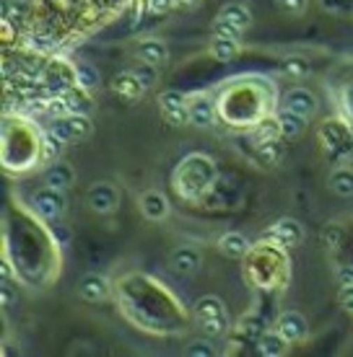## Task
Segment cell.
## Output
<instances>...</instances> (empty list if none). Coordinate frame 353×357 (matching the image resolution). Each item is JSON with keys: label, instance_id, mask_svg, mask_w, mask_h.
Returning <instances> with one entry per match:
<instances>
[{"label": "cell", "instance_id": "cell-7", "mask_svg": "<svg viewBox=\"0 0 353 357\" xmlns=\"http://www.w3.org/2000/svg\"><path fill=\"white\" fill-rule=\"evenodd\" d=\"M275 329L281 331L289 342H301L307 337L309 326H307V319L299 311H283L278 316V321H275Z\"/></svg>", "mask_w": 353, "mask_h": 357}, {"label": "cell", "instance_id": "cell-10", "mask_svg": "<svg viewBox=\"0 0 353 357\" xmlns=\"http://www.w3.org/2000/svg\"><path fill=\"white\" fill-rule=\"evenodd\" d=\"M78 293H81L83 301H89V303H101V301H107L109 293H112V287H109V280L104 275H86L81 280V285H78Z\"/></svg>", "mask_w": 353, "mask_h": 357}, {"label": "cell", "instance_id": "cell-35", "mask_svg": "<svg viewBox=\"0 0 353 357\" xmlns=\"http://www.w3.org/2000/svg\"><path fill=\"white\" fill-rule=\"evenodd\" d=\"M65 3H78V0H65Z\"/></svg>", "mask_w": 353, "mask_h": 357}, {"label": "cell", "instance_id": "cell-2", "mask_svg": "<svg viewBox=\"0 0 353 357\" xmlns=\"http://www.w3.org/2000/svg\"><path fill=\"white\" fill-rule=\"evenodd\" d=\"M52 130L63 137L65 143H81V140L91 137L94 125H91L89 114H65L55 122Z\"/></svg>", "mask_w": 353, "mask_h": 357}, {"label": "cell", "instance_id": "cell-24", "mask_svg": "<svg viewBox=\"0 0 353 357\" xmlns=\"http://www.w3.org/2000/svg\"><path fill=\"white\" fill-rule=\"evenodd\" d=\"M75 86H81L86 91H96L101 86L99 70L91 63H78L75 65Z\"/></svg>", "mask_w": 353, "mask_h": 357}, {"label": "cell", "instance_id": "cell-3", "mask_svg": "<svg viewBox=\"0 0 353 357\" xmlns=\"http://www.w3.org/2000/svg\"><path fill=\"white\" fill-rule=\"evenodd\" d=\"M34 210L45 220H57L60 215L65 213V195H63V189H55V187H42V189H36L34 192Z\"/></svg>", "mask_w": 353, "mask_h": 357}, {"label": "cell", "instance_id": "cell-30", "mask_svg": "<svg viewBox=\"0 0 353 357\" xmlns=\"http://www.w3.org/2000/svg\"><path fill=\"white\" fill-rule=\"evenodd\" d=\"M174 6H177V0H145V13L161 16V13H169Z\"/></svg>", "mask_w": 353, "mask_h": 357}, {"label": "cell", "instance_id": "cell-21", "mask_svg": "<svg viewBox=\"0 0 353 357\" xmlns=\"http://www.w3.org/2000/svg\"><path fill=\"white\" fill-rule=\"evenodd\" d=\"M210 54L216 57L218 63H231L236 54H239V42H236V39L216 36V39L210 42Z\"/></svg>", "mask_w": 353, "mask_h": 357}, {"label": "cell", "instance_id": "cell-23", "mask_svg": "<svg viewBox=\"0 0 353 357\" xmlns=\"http://www.w3.org/2000/svg\"><path fill=\"white\" fill-rule=\"evenodd\" d=\"M330 189L338 197H353V169H336L330 174Z\"/></svg>", "mask_w": 353, "mask_h": 357}, {"label": "cell", "instance_id": "cell-36", "mask_svg": "<svg viewBox=\"0 0 353 357\" xmlns=\"http://www.w3.org/2000/svg\"><path fill=\"white\" fill-rule=\"evenodd\" d=\"M351 313H353V305H351Z\"/></svg>", "mask_w": 353, "mask_h": 357}, {"label": "cell", "instance_id": "cell-5", "mask_svg": "<svg viewBox=\"0 0 353 357\" xmlns=\"http://www.w3.org/2000/svg\"><path fill=\"white\" fill-rule=\"evenodd\" d=\"M145 89H148V86H145L143 78L138 75V70L120 73V75H115V81H112V91H115L120 98H125V101H136V98H141Z\"/></svg>", "mask_w": 353, "mask_h": 357}, {"label": "cell", "instance_id": "cell-4", "mask_svg": "<svg viewBox=\"0 0 353 357\" xmlns=\"http://www.w3.org/2000/svg\"><path fill=\"white\" fill-rule=\"evenodd\" d=\"M117 202H120V195L117 189L107 184V181H101V184H94L89 189V205L94 213H101V215H109L117 210Z\"/></svg>", "mask_w": 353, "mask_h": 357}, {"label": "cell", "instance_id": "cell-6", "mask_svg": "<svg viewBox=\"0 0 353 357\" xmlns=\"http://www.w3.org/2000/svg\"><path fill=\"white\" fill-rule=\"evenodd\" d=\"M136 54L141 57V63L148 68H164L169 63V47L164 45L161 39H143L138 42Z\"/></svg>", "mask_w": 353, "mask_h": 357}, {"label": "cell", "instance_id": "cell-25", "mask_svg": "<svg viewBox=\"0 0 353 357\" xmlns=\"http://www.w3.org/2000/svg\"><path fill=\"white\" fill-rule=\"evenodd\" d=\"M281 70L289 75V78H307L309 70H312V65H309L307 57H299V54H291L281 63Z\"/></svg>", "mask_w": 353, "mask_h": 357}, {"label": "cell", "instance_id": "cell-31", "mask_svg": "<svg viewBox=\"0 0 353 357\" xmlns=\"http://www.w3.org/2000/svg\"><path fill=\"white\" fill-rule=\"evenodd\" d=\"M190 357H213V349H210L208 342H195L190 349H187Z\"/></svg>", "mask_w": 353, "mask_h": 357}, {"label": "cell", "instance_id": "cell-20", "mask_svg": "<svg viewBox=\"0 0 353 357\" xmlns=\"http://www.w3.org/2000/svg\"><path fill=\"white\" fill-rule=\"evenodd\" d=\"M218 16L226 18V21H231V24H236L242 31L252 26V13H250V8H247L245 3H226V6L221 8V13H218Z\"/></svg>", "mask_w": 353, "mask_h": 357}, {"label": "cell", "instance_id": "cell-14", "mask_svg": "<svg viewBox=\"0 0 353 357\" xmlns=\"http://www.w3.org/2000/svg\"><path fill=\"white\" fill-rule=\"evenodd\" d=\"M200 261H203V254H200L195 246H180L177 251H172V267L180 272V275H192L200 269Z\"/></svg>", "mask_w": 353, "mask_h": 357}, {"label": "cell", "instance_id": "cell-12", "mask_svg": "<svg viewBox=\"0 0 353 357\" xmlns=\"http://www.w3.org/2000/svg\"><path fill=\"white\" fill-rule=\"evenodd\" d=\"M141 213L145 215V220L159 223V220H164V218L169 215V202H166V197H164L161 192L151 189V192H145V195L141 197Z\"/></svg>", "mask_w": 353, "mask_h": 357}, {"label": "cell", "instance_id": "cell-15", "mask_svg": "<svg viewBox=\"0 0 353 357\" xmlns=\"http://www.w3.org/2000/svg\"><path fill=\"white\" fill-rule=\"evenodd\" d=\"M278 127H281V137L283 140H296L304 130H307V119L301 114H296V112H291V109L283 107L281 112H278Z\"/></svg>", "mask_w": 353, "mask_h": 357}, {"label": "cell", "instance_id": "cell-18", "mask_svg": "<svg viewBox=\"0 0 353 357\" xmlns=\"http://www.w3.org/2000/svg\"><path fill=\"white\" fill-rule=\"evenodd\" d=\"M63 151H65V140L55 132V130H50V132L42 135V151H39V158H42V163H45V166H50V163H55V161H60Z\"/></svg>", "mask_w": 353, "mask_h": 357}, {"label": "cell", "instance_id": "cell-22", "mask_svg": "<svg viewBox=\"0 0 353 357\" xmlns=\"http://www.w3.org/2000/svg\"><path fill=\"white\" fill-rule=\"evenodd\" d=\"M257 158H260L265 166H278V163H281V158H283L281 137H273V140L257 143Z\"/></svg>", "mask_w": 353, "mask_h": 357}, {"label": "cell", "instance_id": "cell-1", "mask_svg": "<svg viewBox=\"0 0 353 357\" xmlns=\"http://www.w3.org/2000/svg\"><path fill=\"white\" fill-rule=\"evenodd\" d=\"M195 321L208 337H224L229 331V311L224 301L216 295L200 298L198 305H195Z\"/></svg>", "mask_w": 353, "mask_h": 357}, {"label": "cell", "instance_id": "cell-26", "mask_svg": "<svg viewBox=\"0 0 353 357\" xmlns=\"http://www.w3.org/2000/svg\"><path fill=\"white\" fill-rule=\"evenodd\" d=\"M161 114H164V119H166V125H172V127L190 125V109H187V104L174 107V109H166V112H161Z\"/></svg>", "mask_w": 353, "mask_h": 357}, {"label": "cell", "instance_id": "cell-19", "mask_svg": "<svg viewBox=\"0 0 353 357\" xmlns=\"http://www.w3.org/2000/svg\"><path fill=\"white\" fill-rule=\"evenodd\" d=\"M218 246H221V251L226 254V257H231V259H239V257H245L247 249H250V241H247L245 233H224L221 236V241H218Z\"/></svg>", "mask_w": 353, "mask_h": 357}, {"label": "cell", "instance_id": "cell-27", "mask_svg": "<svg viewBox=\"0 0 353 357\" xmlns=\"http://www.w3.org/2000/svg\"><path fill=\"white\" fill-rule=\"evenodd\" d=\"M213 34L224 36V39H236V42H239V36H242V29L236 26V24H231V21H226V18L218 16L216 21H213Z\"/></svg>", "mask_w": 353, "mask_h": 357}, {"label": "cell", "instance_id": "cell-28", "mask_svg": "<svg viewBox=\"0 0 353 357\" xmlns=\"http://www.w3.org/2000/svg\"><path fill=\"white\" fill-rule=\"evenodd\" d=\"M182 104H187V96H185L182 91H164V93H159V109H161V112L182 107Z\"/></svg>", "mask_w": 353, "mask_h": 357}, {"label": "cell", "instance_id": "cell-8", "mask_svg": "<svg viewBox=\"0 0 353 357\" xmlns=\"http://www.w3.org/2000/svg\"><path fill=\"white\" fill-rule=\"evenodd\" d=\"M283 107L301 114L304 119H312L315 112H317V98L307 89H291L289 93H286V98H283Z\"/></svg>", "mask_w": 353, "mask_h": 357}, {"label": "cell", "instance_id": "cell-29", "mask_svg": "<svg viewBox=\"0 0 353 357\" xmlns=\"http://www.w3.org/2000/svg\"><path fill=\"white\" fill-rule=\"evenodd\" d=\"M309 0H275V8L286 16H301L307 10Z\"/></svg>", "mask_w": 353, "mask_h": 357}, {"label": "cell", "instance_id": "cell-34", "mask_svg": "<svg viewBox=\"0 0 353 357\" xmlns=\"http://www.w3.org/2000/svg\"><path fill=\"white\" fill-rule=\"evenodd\" d=\"M203 0H177V6L180 8H198Z\"/></svg>", "mask_w": 353, "mask_h": 357}, {"label": "cell", "instance_id": "cell-32", "mask_svg": "<svg viewBox=\"0 0 353 357\" xmlns=\"http://www.w3.org/2000/svg\"><path fill=\"white\" fill-rule=\"evenodd\" d=\"M340 236H343V231L340 228H327L325 231V243H327V249H338V241H340Z\"/></svg>", "mask_w": 353, "mask_h": 357}, {"label": "cell", "instance_id": "cell-9", "mask_svg": "<svg viewBox=\"0 0 353 357\" xmlns=\"http://www.w3.org/2000/svg\"><path fill=\"white\" fill-rule=\"evenodd\" d=\"M268 238H275V241L283 243V246H299V243L304 241V228H301V223H296L294 218H283V220H278V223L268 231Z\"/></svg>", "mask_w": 353, "mask_h": 357}, {"label": "cell", "instance_id": "cell-13", "mask_svg": "<svg viewBox=\"0 0 353 357\" xmlns=\"http://www.w3.org/2000/svg\"><path fill=\"white\" fill-rule=\"evenodd\" d=\"M60 98H63L68 114H91V109H94V101L89 98V91L81 89V86L65 89L63 93H60Z\"/></svg>", "mask_w": 353, "mask_h": 357}, {"label": "cell", "instance_id": "cell-33", "mask_svg": "<svg viewBox=\"0 0 353 357\" xmlns=\"http://www.w3.org/2000/svg\"><path fill=\"white\" fill-rule=\"evenodd\" d=\"M338 282H340V287L353 285V267H340V269H338Z\"/></svg>", "mask_w": 353, "mask_h": 357}, {"label": "cell", "instance_id": "cell-11", "mask_svg": "<svg viewBox=\"0 0 353 357\" xmlns=\"http://www.w3.org/2000/svg\"><path fill=\"white\" fill-rule=\"evenodd\" d=\"M187 109H190V125L200 127V130H208L213 125V119H216V107H213V101L208 96H192L187 101Z\"/></svg>", "mask_w": 353, "mask_h": 357}, {"label": "cell", "instance_id": "cell-17", "mask_svg": "<svg viewBox=\"0 0 353 357\" xmlns=\"http://www.w3.org/2000/svg\"><path fill=\"white\" fill-rule=\"evenodd\" d=\"M289 344L291 342L286 340L278 329L265 331L263 337L257 340V349H260V355L263 357H283L286 352H289Z\"/></svg>", "mask_w": 353, "mask_h": 357}, {"label": "cell", "instance_id": "cell-16", "mask_svg": "<svg viewBox=\"0 0 353 357\" xmlns=\"http://www.w3.org/2000/svg\"><path fill=\"white\" fill-rule=\"evenodd\" d=\"M73 178H75V171H73L71 163L65 161H55L47 166L45 171V184L47 187H55V189H68L73 184Z\"/></svg>", "mask_w": 353, "mask_h": 357}]
</instances>
